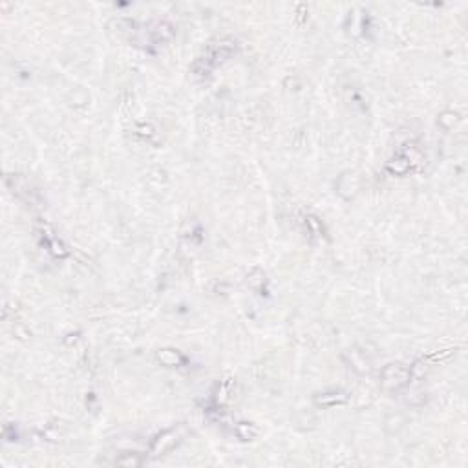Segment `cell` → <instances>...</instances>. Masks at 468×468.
<instances>
[{
  "label": "cell",
  "mask_w": 468,
  "mask_h": 468,
  "mask_svg": "<svg viewBox=\"0 0 468 468\" xmlns=\"http://www.w3.org/2000/svg\"><path fill=\"white\" fill-rule=\"evenodd\" d=\"M316 402H320V404H338V402H346V395L344 393H326V395L316 399Z\"/></svg>",
  "instance_id": "cell-5"
},
{
  "label": "cell",
  "mask_w": 468,
  "mask_h": 468,
  "mask_svg": "<svg viewBox=\"0 0 468 468\" xmlns=\"http://www.w3.org/2000/svg\"><path fill=\"white\" fill-rule=\"evenodd\" d=\"M408 377H410V371L401 364H390L382 371V382L386 388H399L408 380Z\"/></svg>",
  "instance_id": "cell-2"
},
{
  "label": "cell",
  "mask_w": 468,
  "mask_h": 468,
  "mask_svg": "<svg viewBox=\"0 0 468 468\" xmlns=\"http://www.w3.org/2000/svg\"><path fill=\"white\" fill-rule=\"evenodd\" d=\"M236 433H238V437H240V439L249 441V439H252L256 433H258V430L252 426V424H249V423H240V424L236 426Z\"/></svg>",
  "instance_id": "cell-4"
},
{
  "label": "cell",
  "mask_w": 468,
  "mask_h": 468,
  "mask_svg": "<svg viewBox=\"0 0 468 468\" xmlns=\"http://www.w3.org/2000/svg\"><path fill=\"white\" fill-rule=\"evenodd\" d=\"M181 437V430L179 428H172L167 432L159 433L154 441H152V446H150V454L152 455H161L163 452H167L174 446L176 443Z\"/></svg>",
  "instance_id": "cell-1"
},
{
  "label": "cell",
  "mask_w": 468,
  "mask_h": 468,
  "mask_svg": "<svg viewBox=\"0 0 468 468\" xmlns=\"http://www.w3.org/2000/svg\"><path fill=\"white\" fill-rule=\"evenodd\" d=\"M115 465H119V467H139L141 459L130 454L128 457H119L117 461H115Z\"/></svg>",
  "instance_id": "cell-6"
},
{
  "label": "cell",
  "mask_w": 468,
  "mask_h": 468,
  "mask_svg": "<svg viewBox=\"0 0 468 468\" xmlns=\"http://www.w3.org/2000/svg\"><path fill=\"white\" fill-rule=\"evenodd\" d=\"M157 358H159L163 364H167V366H176V364H179L183 360V357L179 355V353H176V351L172 350H161L157 351Z\"/></svg>",
  "instance_id": "cell-3"
}]
</instances>
